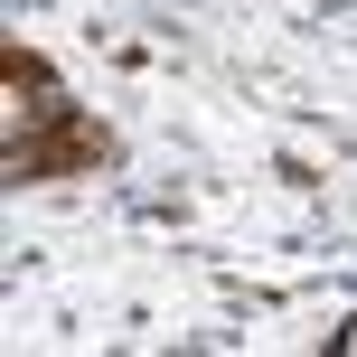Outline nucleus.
I'll return each mask as SVG.
<instances>
[{"label":"nucleus","mask_w":357,"mask_h":357,"mask_svg":"<svg viewBox=\"0 0 357 357\" xmlns=\"http://www.w3.org/2000/svg\"><path fill=\"white\" fill-rule=\"evenodd\" d=\"M339 357H357V320H348V329H339Z\"/></svg>","instance_id":"f257e3e1"}]
</instances>
